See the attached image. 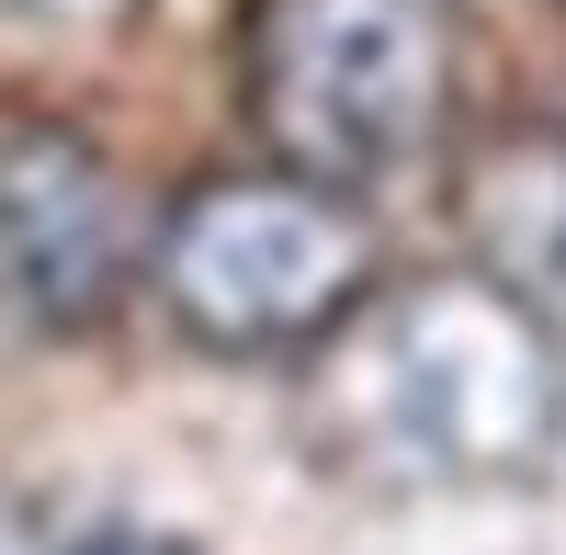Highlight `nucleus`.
Listing matches in <instances>:
<instances>
[{"label": "nucleus", "instance_id": "nucleus-5", "mask_svg": "<svg viewBox=\"0 0 566 555\" xmlns=\"http://www.w3.org/2000/svg\"><path fill=\"white\" fill-rule=\"evenodd\" d=\"M136 0H0V23L12 34H114Z\"/></svg>", "mask_w": 566, "mask_h": 555}, {"label": "nucleus", "instance_id": "nucleus-2", "mask_svg": "<svg viewBox=\"0 0 566 555\" xmlns=\"http://www.w3.org/2000/svg\"><path fill=\"white\" fill-rule=\"evenodd\" d=\"M250 125L283 170L328 193L419 170L453 125V12L442 0H261Z\"/></svg>", "mask_w": 566, "mask_h": 555}, {"label": "nucleus", "instance_id": "nucleus-6", "mask_svg": "<svg viewBox=\"0 0 566 555\" xmlns=\"http://www.w3.org/2000/svg\"><path fill=\"white\" fill-rule=\"evenodd\" d=\"M0 555H34V522L12 511V499H0Z\"/></svg>", "mask_w": 566, "mask_h": 555}, {"label": "nucleus", "instance_id": "nucleus-4", "mask_svg": "<svg viewBox=\"0 0 566 555\" xmlns=\"http://www.w3.org/2000/svg\"><path fill=\"white\" fill-rule=\"evenodd\" d=\"M136 272V193L80 125L0 103V317L80 329Z\"/></svg>", "mask_w": 566, "mask_h": 555}, {"label": "nucleus", "instance_id": "nucleus-1", "mask_svg": "<svg viewBox=\"0 0 566 555\" xmlns=\"http://www.w3.org/2000/svg\"><path fill=\"white\" fill-rule=\"evenodd\" d=\"M306 431L386 488H522L566 442V341L499 272H408L306 352Z\"/></svg>", "mask_w": 566, "mask_h": 555}, {"label": "nucleus", "instance_id": "nucleus-3", "mask_svg": "<svg viewBox=\"0 0 566 555\" xmlns=\"http://www.w3.org/2000/svg\"><path fill=\"white\" fill-rule=\"evenodd\" d=\"M148 284L205 352H317L374 295V216L283 159L227 170L159 216Z\"/></svg>", "mask_w": 566, "mask_h": 555}, {"label": "nucleus", "instance_id": "nucleus-7", "mask_svg": "<svg viewBox=\"0 0 566 555\" xmlns=\"http://www.w3.org/2000/svg\"><path fill=\"white\" fill-rule=\"evenodd\" d=\"M103 555H170V544H103Z\"/></svg>", "mask_w": 566, "mask_h": 555}]
</instances>
